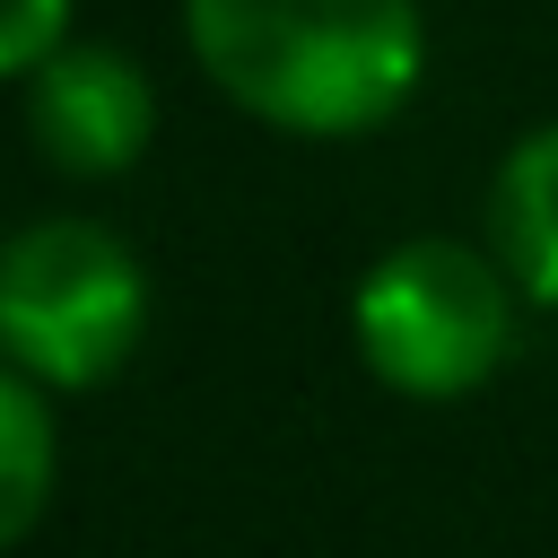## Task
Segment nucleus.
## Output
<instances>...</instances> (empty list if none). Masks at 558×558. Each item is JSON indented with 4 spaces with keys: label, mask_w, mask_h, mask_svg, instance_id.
<instances>
[{
    "label": "nucleus",
    "mask_w": 558,
    "mask_h": 558,
    "mask_svg": "<svg viewBox=\"0 0 558 558\" xmlns=\"http://www.w3.org/2000/svg\"><path fill=\"white\" fill-rule=\"evenodd\" d=\"M488 218H497L506 279L532 305H558V122H541V131H523L506 148L497 192H488Z\"/></svg>",
    "instance_id": "39448f33"
},
{
    "label": "nucleus",
    "mask_w": 558,
    "mask_h": 558,
    "mask_svg": "<svg viewBox=\"0 0 558 558\" xmlns=\"http://www.w3.org/2000/svg\"><path fill=\"white\" fill-rule=\"evenodd\" d=\"M148 331V270L96 218H35L0 244V366L44 392H96Z\"/></svg>",
    "instance_id": "7ed1b4c3"
},
{
    "label": "nucleus",
    "mask_w": 558,
    "mask_h": 558,
    "mask_svg": "<svg viewBox=\"0 0 558 558\" xmlns=\"http://www.w3.org/2000/svg\"><path fill=\"white\" fill-rule=\"evenodd\" d=\"M52 480H61L52 401H44V384H26V375L0 366V549H17V541L44 523Z\"/></svg>",
    "instance_id": "423d86ee"
},
{
    "label": "nucleus",
    "mask_w": 558,
    "mask_h": 558,
    "mask_svg": "<svg viewBox=\"0 0 558 558\" xmlns=\"http://www.w3.org/2000/svg\"><path fill=\"white\" fill-rule=\"evenodd\" d=\"M357 357L410 401H462L514 357V279L462 235L392 244L349 296Z\"/></svg>",
    "instance_id": "f03ea898"
},
{
    "label": "nucleus",
    "mask_w": 558,
    "mask_h": 558,
    "mask_svg": "<svg viewBox=\"0 0 558 558\" xmlns=\"http://www.w3.org/2000/svg\"><path fill=\"white\" fill-rule=\"evenodd\" d=\"M26 131L61 174H122L157 131V96L113 44H61L26 78Z\"/></svg>",
    "instance_id": "20e7f679"
},
{
    "label": "nucleus",
    "mask_w": 558,
    "mask_h": 558,
    "mask_svg": "<svg viewBox=\"0 0 558 558\" xmlns=\"http://www.w3.org/2000/svg\"><path fill=\"white\" fill-rule=\"evenodd\" d=\"M70 44V0H0V78L9 70H44Z\"/></svg>",
    "instance_id": "0eeeda50"
},
{
    "label": "nucleus",
    "mask_w": 558,
    "mask_h": 558,
    "mask_svg": "<svg viewBox=\"0 0 558 558\" xmlns=\"http://www.w3.org/2000/svg\"><path fill=\"white\" fill-rule=\"evenodd\" d=\"M183 35L244 113L305 140L392 122L427 61L418 0H183Z\"/></svg>",
    "instance_id": "f257e3e1"
}]
</instances>
